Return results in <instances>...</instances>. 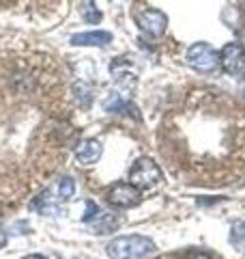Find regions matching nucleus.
Wrapping results in <instances>:
<instances>
[{"mask_svg": "<svg viewBox=\"0 0 245 259\" xmlns=\"http://www.w3.org/2000/svg\"><path fill=\"white\" fill-rule=\"evenodd\" d=\"M110 259H142L155 253V242L146 236H120L108 244Z\"/></svg>", "mask_w": 245, "mask_h": 259, "instance_id": "nucleus-1", "label": "nucleus"}, {"mask_svg": "<svg viewBox=\"0 0 245 259\" xmlns=\"http://www.w3.org/2000/svg\"><path fill=\"white\" fill-rule=\"evenodd\" d=\"M161 177L163 173L159 164H155L153 158L142 156L134 162L132 171H129V184L136 186L138 190H151L161 182Z\"/></svg>", "mask_w": 245, "mask_h": 259, "instance_id": "nucleus-2", "label": "nucleus"}, {"mask_svg": "<svg viewBox=\"0 0 245 259\" xmlns=\"http://www.w3.org/2000/svg\"><path fill=\"white\" fill-rule=\"evenodd\" d=\"M187 65H190L192 69H196V71L209 74V71H213L219 65V59H217L215 50L209 44L198 41V44H194L190 50H187Z\"/></svg>", "mask_w": 245, "mask_h": 259, "instance_id": "nucleus-3", "label": "nucleus"}, {"mask_svg": "<svg viewBox=\"0 0 245 259\" xmlns=\"http://www.w3.org/2000/svg\"><path fill=\"white\" fill-rule=\"evenodd\" d=\"M134 20L138 24V28H140L144 35L153 37V39H159L168 28L166 13H161L157 9H140V11H136Z\"/></svg>", "mask_w": 245, "mask_h": 259, "instance_id": "nucleus-4", "label": "nucleus"}, {"mask_svg": "<svg viewBox=\"0 0 245 259\" xmlns=\"http://www.w3.org/2000/svg\"><path fill=\"white\" fill-rule=\"evenodd\" d=\"M108 203L120 209H129L142 203V190H138L136 186H132L129 182H120L114 184L112 190L108 192Z\"/></svg>", "mask_w": 245, "mask_h": 259, "instance_id": "nucleus-5", "label": "nucleus"}, {"mask_svg": "<svg viewBox=\"0 0 245 259\" xmlns=\"http://www.w3.org/2000/svg\"><path fill=\"white\" fill-rule=\"evenodd\" d=\"M217 59H219V65H222V69L226 74L239 76L245 69V48L239 41H230L219 50Z\"/></svg>", "mask_w": 245, "mask_h": 259, "instance_id": "nucleus-6", "label": "nucleus"}, {"mask_svg": "<svg viewBox=\"0 0 245 259\" xmlns=\"http://www.w3.org/2000/svg\"><path fill=\"white\" fill-rule=\"evenodd\" d=\"M101 151H103V147H101L99 141L97 139H86L76 147V160H78V164H82V166H91L101 158Z\"/></svg>", "mask_w": 245, "mask_h": 259, "instance_id": "nucleus-7", "label": "nucleus"}, {"mask_svg": "<svg viewBox=\"0 0 245 259\" xmlns=\"http://www.w3.org/2000/svg\"><path fill=\"white\" fill-rule=\"evenodd\" d=\"M71 44L73 46H97V48H103V46L112 44V32H108V30L80 32V35H73L71 37Z\"/></svg>", "mask_w": 245, "mask_h": 259, "instance_id": "nucleus-8", "label": "nucleus"}, {"mask_svg": "<svg viewBox=\"0 0 245 259\" xmlns=\"http://www.w3.org/2000/svg\"><path fill=\"white\" fill-rule=\"evenodd\" d=\"M103 108L108 110V112H122V115H129V110H132V115L136 119H140V115H138V108L134 106V104H129L127 100H122L118 93H112L108 100H105Z\"/></svg>", "mask_w": 245, "mask_h": 259, "instance_id": "nucleus-9", "label": "nucleus"}, {"mask_svg": "<svg viewBox=\"0 0 245 259\" xmlns=\"http://www.w3.org/2000/svg\"><path fill=\"white\" fill-rule=\"evenodd\" d=\"M93 229L99 233V236H105V233H112V231H116L118 229V218L114 216V214H101V216H95L93 221Z\"/></svg>", "mask_w": 245, "mask_h": 259, "instance_id": "nucleus-10", "label": "nucleus"}, {"mask_svg": "<svg viewBox=\"0 0 245 259\" xmlns=\"http://www.w3.org/2000/svg\"><path fill=\"white\" fill-rule=\"evenodd\" d=\"M80 15H82V20L88 22V24H99L101 22V11L97 9V3L95 0H84V3L80 5Z\"/></svg>", "mask_w": 245, "mask_h": 259, "instance_id": "nucleus-11", "label": "nucleus"}, {"mask_svg": "<svg viewBox=\"0 0 245 259\" xmlns=\"http://www.w3.org/2000/svg\"><path fill=\"white\" fill-rule=\"evenodd\" d=\"M32 207L39 209L41 214H47V216H56V214H58V205H56L54 199H50V192L39 194V199L32 203Z\"/></svg>", "mask_w": 245, "mask_h": 259, "instance_id": "nucleus-12", "label": "nucleus"}, {"mask_svg": "<svg viewBox=\"0 0 245 259\" xmlns=\"http://www.w3.org/2000/svg\"><path fill=\"white\" fill-rule=\"evenodd\" d=\"M56 194H58V201H69L76 194V182L71 177H60L58 184H56Z\"/></svg>", "mask_w": 245, "mask_h": 259, "instance_id": "nucleus-13", "label": "nucleus"}, {"mask_svg": "<svg viewBox=\"0 0 245 259\" xmlns=\"http://www.w3.org/2000/svg\"><path fill=\"white\" fill-rule=\"evenodd\" d=\"M230 244L236 250L245 253V221L232 225V229H230Z\"/></svg>", "mask_w": 245, "mask_h": 259, "instance_id": "nucleus-14", "label": "nucleus"}, {"mask_svg": "<svg viewBox=\"0 0 245 259\" xmlns=\"http://www.w3.org/2000/svg\"><path fill=\"white\" fill-rule=\"evenodd\" d=\"M97 212H99V209H97V205L93 203V201H86V212H84V216H82V221H84V223H91Z\"/></svg>", "mask_w": 245, "mask_h": 259, "instance_id": "nucleus-15", "label": "nucleus"}, {"mask_svg": "<svg viewBox=\"0 0 245 259\" xmlns=\"http://www.w3.org/2000/svg\"><path fill=\"white\" fill-rule=\"evenodd\" d=\"M185 259H215V255H211L209 250H192V253H187Z\"/></svg>", "mask_w": 245, "mask_h": 259, "instance_id": "nucleus-16", "label": "nucleus"}, {"mask_svg": "<svg viewBox=\"0 0 245 259\" xmlns=\"http://www.w3.org/2000/svg\"><path fill=\"white\" fill-rule=\"evenodd\" d=\"M239 87H241V93L245 95V74L241 76V80H239Z\"/></svg>", "mask_w": 245, "mask_h": 259, "instance_id": "nucleus-17", "label": "nucleus"}, {"mask_svg": "<svg viewBox=\"0 0 245 259\" xmlns=\"http://www.w3.org/2000/svg\"><path fill=\"white\" fill-rule=\"evenodd\" d=\"M7 240H9V238H7V236H5V233H0V248H3V246L7 244Z\"/></svg>", "mask_w": 245, "mask_h": 259, "instance_id": "nucleus-18", "label": "nucleus"}, {"mask_svg": "<svg viewBox=\"0 0 245 259\" xmlns=\"http://www.w3.org/2000/svg\"><path fill=\"white\" fill-rule=\"evenodd\" d=\"M22 259H45V257H43V255H37V253H35V255H26V257H22Z\"/></svg>", "mask_w": 245, "mask_h": 259, "instance_id": "nucleus-19", "label": "nucleus"}]
</instances>
